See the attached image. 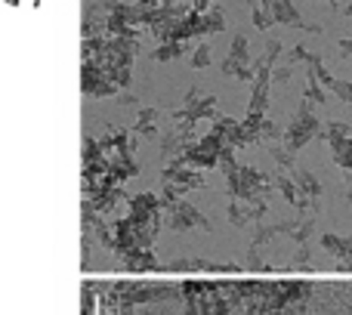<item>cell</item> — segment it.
Returning <instances> with one entry per match:
<instances>
[{"instance_id": "6da1fadb", "label": "cell", "mask_w": 352, "mask_h": 315, "mask_svg": "<svg viewBox=\"0 0 352 315\" xmlns=\"http://www.w3.org/2000/svg\"><path fill=\"white\" fill-rule=\"evenodd\" d=\"M349 204H352V195H349Z\"/></svg>"}]
</instances>
